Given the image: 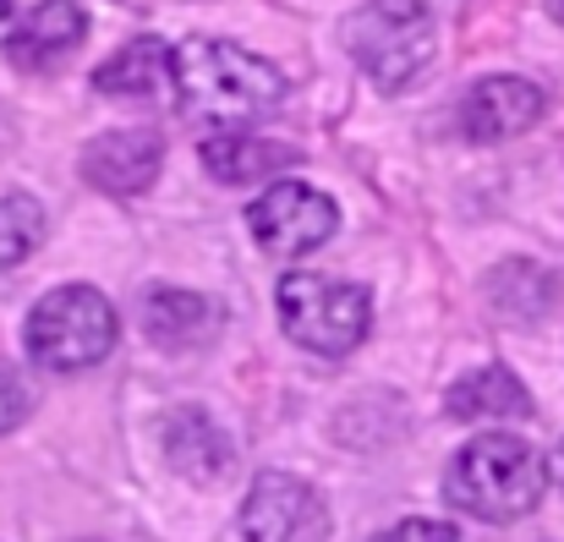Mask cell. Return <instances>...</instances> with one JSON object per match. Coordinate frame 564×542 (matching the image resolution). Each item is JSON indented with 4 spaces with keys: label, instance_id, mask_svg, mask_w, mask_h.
Instances as JSON below:
<instances>
[{
    "label": "cell",
    "instance_id": "7",
    "mask_svg": "<svg viewBox=\"0 0 564 542\" xmlns=\"http://www.w3.org/2000/svg\"><path fill=\"white\" fill-rule=\"evenodd\" d=\"M247 542H329V505L313 483L291 471H263L241 505Z\"/></svg>",
    "mask_w": 564,
    "mask_h": 542
},
{
    "label": "cell",
    "instance_id": "20",
    "mask_svg": "<svg viewBox=\"0 0 564 542\" xmlns=\"http://www.w3.org/2000/svg\"><path fill=\"white\" fill-rule=\"evenodd\" d=\"M6 39H11V6L0 0V44H6Z\"/></svg>",
    "mask_w": 564,
    "mask_h": 542
},
{
    "label": "cell",
    "instance_id": "5",
    "mask_svg": "<svg viewBox=\"0 0 564 542\" xmlns=\"http://www.w3.org/2000/svg\"><path fill=\"white\" fill-rule=\"evenodd\" d=\"M274 307H280V329L313 357H346L373 329V296L329 274H285Z\"/></svg>",
    "mask_w": 564,
    "mask_h": 542
},
{
    "label": "cell",
    "instance_id": "16",
    "mask_svg": "<svg viewBox=\"0 0 564 542\" xmlns=\"http://www.w3.org/2000/svg\"><path fill=\"white\" fill-rule=\"evenodd\" d=\"M50 219H44V203L28 197V192H6L0 197V269H17L33 258V247L44 241Z\"/></svg>",
    "mask_w": 564,
    "mask_h": 542
},
{
    "label": "cell",
    "instance_id": "6",
    "mask_svg": "<svg viewBox=\"0 0 564 542\" xmlns=\"http://www.w3.org/2000/svg\"><path fill=\"white\" fill-rule=\"evenodd\" d=\"M340 214L324 192H313L307 181H274L258 203H247V230L263 252L274 258H307L335 236Z\"/></svg>",
    "mask_w": 564,
    "mask_h": 542
},
{
    "label": "cell",
    "instance_id": "17",
    "mask_svg": "<svg viewBox=\"0 0 564 542\" xmlns=\"http://www.w3.org/2000/svg\"><path fill=\"white\" fill-rule=\"evenodd\" d=\"M28 411H33V389L22 383V372H0V438L11 427H22Z\"/></svg>",
    "mask_w": 564,
    "mask_h": 542
},
{
    "label": "cell",
    "instance_id": "15",
    "mask_svg": "<svg viewBox=\"0 0 564 542\" xmlns=\"http://www.w3.org/2000/svg\"><path fill=\"white\" fill-rule=\"evenodd\" d=\"M143 329L160 346H192V340H203L214 329V307L203 296H192V291H165L160 285L143 302Z\"/></svg>",
    "mask_w": 564,
    "mask_h": 542
},
{
    "label": "cell",
    "instance_id": "3",
    "mask_svg": "<svg viewBox=\"0 0 564 542\" xmlns=\"http://www.w3.org/2000/svg\"><path fill=\"white\" fill-rule=\"evenodd\" d=\"M351 55L373 88H411L438 55V0H368L351 22Z\"/></svg>",
    "mask_w": 564,
    "mask_h": 542
},
{
    "label": "cell",
    "instance_id": "13",
    "mask_svg": "<svg viewBox=\"0 0 564 542\" xmlns=\"http://www.w3.org/2000/svg\"><path fill=\"white\" fill-rule=\"evenodd\" d=\"M203 165L225 186H247V181H269L274 171L296 165V149L252 138V132H214V138H203Z\"/></svg>",
    "mask_w": 564,
    "mask_h": 542
},
{
    "label": "cell",
    "instance_id": "9",
    "mask_svg": "<svg viewBox=\"0 0 564 542\" xmlns=\"http://www.w3.org/2000/svg\"><path fill=\"white\" fill-rule=\"evenodd\" d=\"M160 165H165V143L154 127H121V132H105L83 149L88 186H99L110 197H138L143 186H154Z\"/></svg>",
    "mask_w": 564,
    "mask_h": 542
},
{
    "label": "cell",
    "instance_id": "14",
    "mask_svg": "<svg viewBox=\"0 0 564 542\" xmlns=\"http://www.w3.org/2000/svg\"><path fill=\"white\" fill-rule=\"evenodd\" d=\"M171 61H176L171 44H160V39H132V44H121V50L94 72V88L110 94V99H149V94L171 77Z\"/></svg>",
    "mask_w": 564,
    "mask_h": 542
},
{
    "label": "cell",
    "instance_id": "18",
    "mask_svg": "<svg viewBox=\"0 0 564 542\" xmlns=\"http://www.w3.org/2000/svg\"><path fill=\"white\" fill-rule=\"evenodd\" d=\"M373 542H460L449 521H400L389 532H378Z\"/></svg>",
    "mask_w": 564,
    "mask_h": 542
},
{
    "label": "cell",
    "instance_id": "4",
    "mask_svg": "<svg viewBox=\"0 0 564 542\" xmlns=\"http://www.w3.org/2000/svg\"><path fill=\"white\" fill-rule=\"evenodd\" d=\"M121 324H116V307L105 291L94 285H61L50 291L44 302H33L28 324H22V340H28V357L44 372H83L94 361L110 357Z\"/></svg>",
    "mask_w": 564,
    "mask_h": 542
},
{
    "label": "cell",
    "instance_id": "19",
    "mask_svg": "<svg viewBox=\"0 0 564 542\" xmlns=\"http://www.w3.org/2000/svg\"><path fill=\"white\" fill-rule=\"evenodd\" d=\"M549 477L564 488V438H560V449H554V460H549Z\"/></svg>",
    "mask_w": 564,
    "mask_h": 542
},
{
    "label": "cell",
    "instance_id": "10",
    "mask_svg": "<svg viewBox=\"0 0 564 542\" xmlns=\"http://www.w3.org/2000/svg\"><path fill=\"white\" fill-rule=\"evenodd\" d=\"M83 33H88V17H83L77 0H39V6L11 28L6 55H11V66H22V72H55V66H66V61L77 55Z\"/></svg>",
    "mask_w": 564,
    "mask_h": 542
},
{
    "label": "cell",
    "instance_id": "8",
    "mask_svg": "<svg viewBox=\"0 0 564 542\" xmlns=\"http://www.w3.org/2000/svg\"><path fill=\"white\" fill-rule=\"evenodd\" d=\"M543 110H549V99H543L538 83H527V77H482L460 99V132L471 143H505V138H521L527 127H538Z\"/></svg>",
    "mask_w": 564,
    "mask_h": 542
},
{
    "label": "cell",
    "instance_id": "11",
    "mask_svg": "<svg viewBox=\"0 0 564 542\" xmlns=\"http://www.w3.org/2000/svg\"><path fill=\"white\" fill-rule=\"evenodd\" d=\"M165 460L192 483H219L230 471L236 449H230V433L203 405H182L165 416Z\"/></svg>",
    "mask_w": 564,
    "mask_h": 542
},
{
    "label": "cell",
    "instance_id": "1",
    "mask_svg": "<svg viewBox=\"0 0 564 542\" xmlns=\"http://www.w3.org/2000/svg\"><path fill=\"white\" fill-rule=\"evenodd\" d=\"M171 83H176V99L192 121H208V127H225V132H241L247 121L269 116L285 99L280 66H269L263 55H252L230 39L176 44Z\"/></svg>",
    "mask_w": 564,
    "mask_h": 542
},
{
    "label": "cell",
    "instance_id": "21",
    "mask_svg": "<svg viewBox=\"0 0 564 542\" xmlns=\"http://www.w3.org/2000/svg\"><path fill=\"white\" fill-rule=\"evenodd\" d=\"M549 11H554V22L564 28V0H549Z\"/></svg>",
    "mask_w": 564,
    "mask_h": 542
},
{
    "label": "cell",
    "instance_id": "2",
    "mask_svg": "<svg viewBox=\"0 0 564 542\" xmlns=\"http://www.w3.org/2000/svg\"><path fill=\"white\" fill-rule=\"evenodd\" d=\"M543 488H549V466L516 433H477L444 466V505L460 510V516L494 521V527L532 516Z\"/></svg>",
    "mask_w": 564,
    "mask_h": 542
},
{
    "label": "cell",
    "instance_id": "12",
    "mask_svg": "<svg viewBox=\"0 0 564 542\" xmlns=\"http://www.w3.org/2000/svg\"><path fill=\"white\" fill-rule=\"evenodd\" d=\"M444 416H455V422H510V416H532V394L521 389V378L510 367H477V372L449 383Z\"/></svg>",
    "mask_w": 564,
    "mask_h": 542
}]
</instances>
